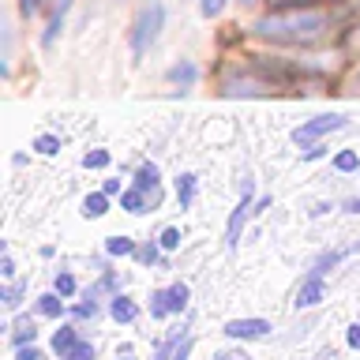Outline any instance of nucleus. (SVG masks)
Wrapping results in <instances>:
<instances>
[{"label":"nucleus","mask_w":360,"mask_h":360,"mask_svg":"<svg viewBox=\"0 0 360 360\" xmlns=\"http://www.w3.org/2000/svg\"><path fill=\"white\" fill-rule=\"evenodd\" d=\"M326 22L330 19L319 8H278L255 22V34L270 41H315L326 34Z\"/></svg>","instance_id":"nucleus-1"},{"label":"nucleus","mask_w":360,"mask_h":360,"mask_svg":"<svg viewBox=\"0 0 360 360\" xmlns=\"http://www.w3.org/2000/svg\"><path fill=\"white\" fill-rule=\"evenodd\" d=\"M162 27H165V4H162V0H150V4H143L139 11H135L131 30H128V45H131V56H135V60L150 53V45L158 41Z\"/></svg>","instance_id":"nucleus-2"},{"label":"nucleus","mask_w":360,"mask_h":360,"mask_svg":"<svg viewBox=\"0 0 360 360\" xmlns=\"http://www.w3.org/2000/svg\"><path fill=\"white\" fill-rule=\"evenodd\" d=\"M345 124H349L345 112H323V117H311V120H304L300 128H292V143H297L300 150H308V146H315L323 135L342 131Z\"/></svg>","instance_id":"nucleus-3"},{"label":"nucleus","mask_w":360,"mask_h":360,"mask_svg":"<svg viewBox=\"0 0 360 360\" xmlns=\"http://www.w3.org/2000/svg\"><path fill=\"white\" fill-rule=\"evenodd\" d=\"M184 308H188V285L184 281H176V285H169V289H158L150 297V315L154 319H165V315L184 311Z\"/></svg>","instance_id":"nucleus-4"},{"label":"nucleus","mask_w":360,"mask_h":360,"mask_svg":"<svg viewBox=\"0 0 360 360\" xmlns=\"http://www.w3.org/2000/svg\"><path fill=\"white\" fill-rule=\"evenodd\" d=\"M252 176H244V188H240V202H236V210L229 214V225H225V248H236L240 244V229L248 221V214H252Z\"/></svg>","instance_id":"nucleus-5"},{"label":"nucleus","mask_w":360,"mask_h":360,"mask_svg":"<svg viewBox=\"0 0 360 360\" xmlns=\"http://www.w3.org/2000/svg\"><path fill=\"white\" fill-rule=\"evenodd\" d=\"M158 202H162V191H146L139 184L124 188V195H120V207L128 214H146V210H154Z\"/></svg>","instance_id":"nucleus-6"},{"label":"nucleus","mask_w":360,"mask_h":360,"mask_svg":"<svg viewBox=\"0 0 360 360\" xmlns=\"http://www.w3.org/2000/svg\"><path fill=\"white\" fill-rule=\"evenodd\" d=\"M225 334L236 338V342H255V338L270 334V323L266 319H229L225 323Z\"/></svg>","instance_id":"nucleus-7"},{"label":"nucleus","mask_w":360,"mask_h":360,"mask_svg":"<svg viewBox=\"0 0 360 360\" xmlns=\"http://www.w3.org/2000/svg\"><path fill=\"white\" fill-rule=\"evenodd\" d=\"M323 300V274H315V270H308V278L300 281V289H297V308H315V304Z\"/></svg>","instance_id":"nucleus-8"},{"label":"nucleus","mask_w":360,"mask_h":360,"mask_svg":"<svg viewBox=\"0 0 360 360\" xmlns=\"http://www.w3.org/2000/svg\"><path fill=\"white\" fill-rule=\"evenodd\" d=\"M266 83L263 79H225L221 83V94L225 98H255V94H266Z\"/></svg>","instance_id":"nucleus-9"},{"label":"nucleus","mask_w":360,"mask_h":360,"mask_svg":"<svg viewBox=\"0 0 360 360\" xmlns=\"http://www.w3.org/2000/svg\"><path fill=\"white\" fill-rule=\"evenodd\" d=\"M109 315L117 323H135L139 319V304H135L131 297H124V292H117V297L109 300Z\"/></svg>","instance_id":"nucleus-10"},{"label":"nucleus","mask_w":360,"mask_h":360,"mask_svg":"<svg viewBox=\"0 0 360 360\" xmlns=\"http://www.w3.org/2000/svg\"><path fill=\"white\" fill-rule=\"evenodd\" d=\"M68 8H72V0H56V8H53V19H49V27H45V34H41V45H45V49H49V45L56 41V34L64 30Z\"/></svg>","instance_id":"nucleus-11"},{"label":"nucleus","mask_w":360,"mask_h":360,"mask_svg":"<svg viewBox=\"0 0 360 360\" xmlns=\"http://www.w3.org/2000/svg\"><path fill=\"white\" fill-rule=\"evenodd\" d=\"M165 79L169 83H176L180 90H188V86H195V79H199V68L191 64V60H180V64H173L165 72Z\"/></svg>","instance_id":"nucleus-12"},{"label":"nucleus","mask_w":360,"mask_h":360,"mask_svg":"<svg viewBox=\"0 0 360 360\" xmlns=\"http://www.w3.org/2000/svg\"><path fill=\"white\" fill-rule=\"evenodd\" d=\"M195 188H199L195 173H180L176 176V202H180V210H188L191 202H195Z\"/></svg>","instance_id":"nucleus-13"},{"label":"nucleus","mask_w":360,"mask_h":360,"mask_svg":"<svg viewBox=\"0 0 360 360\" xmlns=\"http://www.w3.org/2000/svg\"><path fill=\"white\" fill-rule=\"evenodd\" d=\"M79 342H83V338L75 334V326H60V330L53 334V349H56V353H60V360H64L68 353H72V349H75Z\"/></svg>","instance_id":"nucleus-14"},{"label":"nucleus","mask_w":360,"mask_h":360,"mask_svg":"<svg viewBox=\"0 0 360 360\" xmlns=\"http://www.w3.org/2000/svg\"><path fill=\"white\" fill-rule=\"evenodd\" d=\"M353 248H356V244H353ZM353 248H334V252H323V255L311 263V270H315V274H326V270H334V266L342 263V259H345L349 252H353Z\"/></svg>","instance_id":"nucleus-15"},{"label":"nucleus","mask_w":360,"mask_h":360,"mask_svg":"<svg viewBox=\"0 0 360 360\" xmlns=\"http://www.w3.org/2000/svg\"><path fill=\"white\" fill-rule=\"evenodd\" d=\"M158 180H162V173H158L154 162H143L139 169H135V184H139V188H146V191H162V188H158Z\"/></svg>","instance_id":"nucleus-16"},{"label":"nucleus","mask_w":360,"mask_h":360,"mask_svg":"<svg viewBox=\"0 0 360 360\" xmlns=\"http://www.w3.org/2000/svg\"><path fill=\"white\" fill-rule=\"evenodd\" d=\"M105 210H109V195H105V191H94V195L83 199V214H86V218H101Z\"/></svg>","instance_id":"nucleus-17"},{"label":"nucleus","mask_w":360,"mask_h":360,"mask_svg":"<svg viewBox=\"0 0 360 360\" xmlns=\"http://www.w3.org/2000/svg\"><path fill=\"white\" fill-rule=\"evenodd\" d=\"M105 252H109V255H135V252H139V244H135L131 236H109V240H105Z\"/></svg>","instance_id":"nucleus-18"},{"label":"nucleus","mask_w":360,"mask_h":360,"mask_svg":"<svg viewBox=\"0 0 360 360\" xmlns=\"http://www.w3.org/2000/svg\"><path fill=\"white\" fill-rule=\"evenodd\" d=\"M38 311L49 315V319H60V311H64L60 292H45V297H38Z\"/></svg>","instance_id":"nucleus-19"},{"label":"nucleus","mask_w":360,"mask_h":360,"mask_svg":"<svg viewBox=\"0 0 360 360\" xmlns=\"http://www.w3.org/2000/svg\"><path fill=\"white\" fill-rule=\"evenodd\" d=\"M34 150H38V154H45V158L60 154V135H53V131H41L38 139H34Z\"/></svg>","instance_id":"nucleus-20"},{"label":"nucleus","mask_w":360,"mask_h":360,"mask_svg":"<svg viewBox=\"0 0 360 360\" xmlns=\"http://www.w3.org/2000/svg\"><path fill=\"white\" fill-rule=\"evenodd\" d=\"M334 169H338V173H356V169H360V154L356 150H338L334 154Z\"/></svg>","instance_id":"nucleus-21"},{"label":"nucleus","mask_w":360,"mask_h":360,"mask_svg":"<svg viewBox=\"0 0 360 360\" xmlns=\"http://www.w3.org/2000/svg\"><path fill=\"white\" fill-rule=\"evenodd\" d=\"M34 338H38V330H34V323H30V319H19V323H15V334H11V342H15V349H19V345H34Z\"/></svg>","instance_id":"nucleus-22"},{"label":"nucleus","mask_w":360,"mask_h":360,"mask_svg":"<svg viewBox=\"0 0 360 360\" xmlns=\"http://www.w3.org/2000/svg\"><path fill=\"white\" fill-rule=\"evenodd\" d=\"M180 345H184V342H180V330H176V334H169V338H165V342H162V345H158V353H154V360H173Z\"/></svg>","instance_id":"nucleus-23"},{"label":"nucleus","mask_w":360,"mask_h":360,"mask_svg":"<svg viewBox=\"0 0 360 360\" xmlns=\"http://www.w3.org/2000/svg\"><path fill=\"white\" fill-rule=\"evenodd\" d=\"M109 162H112L109 150H86L83 154V169H105Z\"/></svg>","instance_id":"nucleus-24"},{"label":"nucleus","mask_w":360,"mask_h":360,"mask_svg":"<svg viewBox=\"0 0 360 360\" xmlns=\"http://www.w3.org/2000/svg\"><path fill=\"white\" fill-rule=\"evenodd\" d=\"M158 244H162L165 252H173V248H180V229H176V225H169V229H162V236H158Z\"/></svg>","instance_id":"nucleus-25"},{"label":"nucleus","mask_w":360,"mask_h":360,"mask_svg":"<svg viewBox=\"0 0 360 360\" xmlns=\"http://www.w3.org/2000/svg\"><path fill=\"white\" fill-rule=\"evenodd\" d=\"M75 315H79V319H94V315H98V300L94 297H83V300L75 304Z\"/></svg>","instance_id":"nucleus-26"},{"label":"nucleus","mask_w":360,"mask_h":360,"mask_svg":"<svg viewBox=\"0 0 360 360\" xmlns=\"http://www.w3.org/2000/svg\"><path fill=\"white\" fill-rule=\"evenodd\" d=\"M64 360H94V345H90V342H79V345H75Z\"/></svg>","instance_id":"nucleus-27"},{"label":"nucleus","mask_w":360,"mask_h":360,"mask_svg":"<svg viewBox=\"0 0 360 360\" xmlns=\"http://www.w3.org/2000/svg\"><path fill=\"white\" fill-rule=\"evenodd\" d=\"M221 8H225V0H199V11H202L207 19H218Z\"/></svg>","instance_id":"nucleus-28"},{"label":"nucleus","mask_w":360,"mask_h":360,"mask_svg":"<svg viewBox=\"0 0 360 360\" xmlns=\"http://www.w3.org/2000/svg\"><path fill=\"white\" fill-rule=\"evenodd\" d=\"M53 285H56V292H60V297H72V292H75V278H72V274H56Z\"/></svg>","instance_id":"nucleus-29"},{"label":"nucleus","mask_w":360,"mask_h":360,"mask_svg":"<svg viewBox=\"0 0 360 360\" xmlns=\"http://www.w3.org/2000/svg\"><path fill=\"white\" fill-rule=\"evenodd\" d=\"M19 297H22V285H19V281L4 289V304H8V308H19Z\"/></svg>","instance_id":"nucleus-30"},{"label":"nucleus","mask_w":360,"mask_h":360,"mask_svg":"<svg viewBox=\"0 0 360 360\" xmlns=\"http://www.w3.org/2000/svg\"><path fill=\"white\" fill-rule=\"evenodd\" d=\"M15 360H45V356H41V349H34V345H19Z\"/></svg>","instance_id":"nucleus-31"},{"label":"nucleus","mask_w":360,"mask_h":360,"mask_svg":"<svg viewBox=\"0 0 360 360\" xmlns=\"http://www.w3.org/2000/svg\"><path fill=\"white\" fill-rule=\"evenodd\" d=\"M135 255H139L143 263H158V259H162V255H158V244H143V248H139V252H135Z\"/></svg>","instance_id":"nucleus-32"},{"label":"nucleus","mask_w":360,"mask_h":360,"mask_svg":"<svg viewBox=\"0 0 360 360\" xmlns=\"http://www.w3.org/2000/svg\"><path fill=\"white\" fill-rule=\"evenodd\" d=\"M319 158H326V146H323V143H315V146H308V150H304V162H319Z\"/></svg>","instance_id":"nucleus-33"},{"label":"nucleus","mask_w":360,"mask_h":360,"mask_svg":"<svg viewBox=\"0 0 360 360\" xmlns=\"http://www.w3.org/2000/svg\"><path fill=\"white\" fill-rule=\"evenodd\" d=\"M0 274H4V278H15V263H11L8 248H4V259H0Z\"/></svg>","instance_id":"nucleus-34"},{"label":"nucleus","mask_w":360,"mask_h":360,"mask_svg":"<svg viewBox=\"0 0 360 360\" xmlns=\"http://www.w3.org/2000/svg\"><path fill=\"white\" fill-rule=\"evenodd\" d=\"M345 342L353 345V349H360V323H353L349 326V334H345Z\"/></svg>","instance_id":"nucleus-35"},{"label":"nucleus","mask_w":360,"mask_h":360,"mask_svg":"<svg viewBox=\"0 0 360 360\" xmlns=\"http://www.w3.org/2000/svg\"><path fill=\"white\" fill-rule=\"evenodd\" d=\"M38 8H41V0H19V11H22V15H34Z\"/></svg>","instance_id":"nucleus-36"},{"label":"nucleus","mask_w":360,"mask_h":360,"mask_svg":"<svg viewBox=\"0 0 360 360\" xmlns=\"http://www.w3.org/2000/svg\"><path fill=\"white\" fill-rule=\"evenodd\" d=\"M101 191H105V195H124L120 180H105V184H101Z\"/></svg>","instance_id":"nucleus-37"},{"label":"nucleus","mask_w":360,"mask_h":360,"mask_svg":"<svg viewBox=\"0 0 360 360\" xmlns=\"http://www.w3.org/2000/svg\"><path fill=\"white\" fill-rule=\"evenodd\" d=\"M188 356H191V338H184V345L176 349V356H173V360H188Z\"/></svg>","instance_id":"nucleus-38"},{"label":"nucleus","mask_w":360,"mask_h":360,"mask_svg":"<svg viewBox=\"0 0 360 360\" xmlns=\"http://www.w3.org/2000/svg\"><path fill=\"white\" fill-rule=\"evenodd\" d=\"M345 210H349V214H360V195H356V199H349V202H345Z\"/></svg>","instance_id":"nucleus-39"},{"label":"nucleus","mask_w":360,"mask_h":360,"mask_svg":"<svg viewBox=\"0 0 360 360\" xmlns=\"http://www.w3.org/2000/svg\"><path fill=\"white\" fill-rule=\"evenodd\" d=\"M218 360H248L244 353H218Z\"/></svg>","instance_id":"nucleus-40"},{"label":"nucleus","mask_w":360,"mask_h":360,"mask_svg":"<svg viewBox=\"0 0 360 360\" xmlns=\"http://www.w3.org/2000/svg\"><path fill=\"white\" fill-rule=\"evenodd\" d=\"M240 4H252V0H240Z\"/></svg>","instance_id":"nucleus-41"},{"label":"nucleus","mask_w":360,"mask_h":360,"mask_svg":"<svg viewBox=\"0 0 360 360\" xmlns=\"http://www.w3.org/2000/svg\"><path fill=\"white\" fill-rule=\"evenodd\" d=\"M124 360H131V356H124Z\"/></svg>","instance_id":"nucleus-42"}]
</instances>
